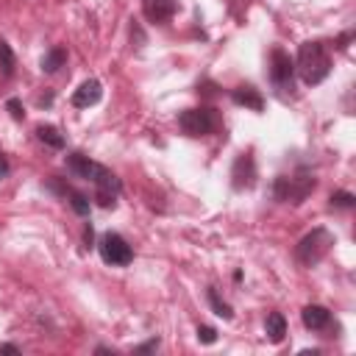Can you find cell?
Wrapping results in <instances>:
<instances>
[{
    "label": "cell",
    "instance_id": "obj_1",
    "mask_svg": "<svg viewBox=\"0 0 356 356\" xmlns=\"http://www.w3.org/2000/svg\"><path fill=\"white\" fill-rule=\"evenodd\" d=\"M64 167H67V172H72L75 178H83V181H89V184L95 186V200H97V206H103V209H114V206H117V195L122 192V181H120L108 167L92 161L89 156H83V153H78V150H72V153L64 156Z\"/></svg>",
    "mask_w": 356,
    "mask_h": 356
},
{
    "label": "cell",
    "instance_id": "obj_2",
    "mask_svg": "<svg viewBox=\"0 0 356 356\" xmlns=\"http://www.w3.org/2000/svg\"><path fill=\"white\" fill-rule=\"evenodd\" d=\"M295 72L300 75V81L306 86H317L328 78L331 72V53L323 42H303L298 47V58H295Z\"/></svg>",
    "mask_w": 356,
    "mask_h": 356
},
{
    "label": "cell",
    "instance_id": "obj_3",
    "mask_svg": "<svg viewBox=\"0 0 356 356\" xmlns=\"http://www.w3.org/2000/svg\"><path fill=\"white\" fill-rule=\"evenodd\" d=\"M317 186V178L309 167H298L295 172L289 175H278L273 181V197L278 203H292V206H300Z\"/></svg>",
    "mask_w": 356,
    "mask_h": 356
},
{
    "label": "cell",
    "instance_id": "obj_4",
    "mask_svg": "<svg viewBox=\"0 0 356 356\" xmlns=\"http://www.w3.org/2000/svg\"><path fill=\"white\" fill-rule=\"evenodd\" d=\"M331 245H334V234H331L328 228L317 225V228H312V231L295 245V261H298L300 267H314V264H320V261L328 256Z\"/></svg>",
    "mask_w": 356,
    "mask_h": 356
},
{
    "label": "cell",
    "instance_id": "obj_5",
    "mask_svg": "<svg viewBox=\"0 0 356 356\" xmlns=\"http://www.w3.org/2000/svg\"><path fill=\"white\" fill-rule=\"evenodd\" d=\"M178 125L186 136H206L211 131H217L220 125V114L211 106H195V108H184L178 114Z\"/></svg>",
    "mask_w": 356,
    "mask_h": 356
},
{
    "label": "cell",
    "instance_id": "obj_6",
    "mask_svg": "<svg viewBox=\"0 0 356 356\" xmlns=\"http://www.w3.org/2000/svg\"><path fill=\"white\" fill-rule=\"evenodd\" d=\"M97 253H100L103 264H108V267H128L134 261L131 245L117 231H108V234H103L97 239Z\"/></svg>",
    "mask_w": 356,
    "mask_h": 356
},
{
    "label": "cell",
    "instance_id": "obj_7",
    "mask_svg": "<svg viewBox=\"0 0 356 356\" xmlns=\"http://www.w3.org/2000/svg\"><path fill=\"white\" fill-rule=\"evenodd\" d=\"M270 81L278 89V95H292L295 89V61L284 47H273L270 53Z\"/></svg>",
    "mask_w": 356,
    "mask_h": 356
},
{
    "label": "cell",
    "instance_id": "obj_8",
    "mask_svg": "<svg viewBox=\"0 0 356 356\" xmlns=\"http://www.w3.org/2000/svg\"><path fill=\"white\" fill-rule=\"evenodd\" d=\"M256 184V159H253V153L248 150V153H239L236 159H234V167H231V186L236 189V192H242V189H250Z\"/></svg>",
    "mask_w": 356,
    "mask_h": 356
},
{
    "label": "cell",
    "instance_id": "obj_9",
    "mask_svg": "<svg viewBox=\"0 0 356 356\" xmlns=\"http://www.w3.org/2000/svg\"><path fill=\"white\" fill-rule=\"evenodd\" d=\"M44 189L47 192H56L58 197H64L67 203H70V209L78 214V217H86L89 214V209H92V200H89V195H83V192H78V189H72V186H67V184H61V181H47L44 184Z\"/></svg>",
    "mask_w": 356,
    "mask_h": 356
},
{
    "label": "cell",
    "instance_id": "obj_10",
    "mask_svg": "<svg viewBox=\"0 0 356 356\" xmlns=\"http://www.w3.org/2000/svg\"><path fill=\"white\" fill-rule=\"evenodd\" d=\"M100 97H103V83H100L97 78H89V81H83V83L72 92V106H75V108H89V106H95Z\"/></svg>",
    "mask_w": 356,
    "mask_h": 356
},
{
    "label": "cell",
    "instance_id": "obj_11",
    "mask_svg": "<svg viewBox=\"0 0 356 356\" xmlns=\"http://www.w3.org/2000/svg\"><path fill=\"white\" fill-rule=\"evenodd\" d=\"M300 320H303V325L309 331H325L331 325V312L325 306H320V303H309V306H303Z\"/></svg>",
    "mask_w": 356,
    "mask_h": 356
},
{
    "label": "cell",
    "instance_id": "obj_12",
    "mask_svg": "<svg viewBox=\"0 0 356 356\" xmlns=\"http://www.w3.org/2000/svg\"><path fill=\"white\" fill-rule=\"evenodd\" d=\"M142 11L150 22H167L175 17L178 3L175 0H142Z\"/></svg>",
    "mask_w": 356,
    "mask_h": 356
},
{
    "label": "cell",
    "instance_id": "obj_13",
    "mask_svg": "<svg viewBox=\"0 0 356 356\" xmlns=\"http://www.w3.org/2000/svg\"><path fill=\"white\" fill-rule=\"evenodd\" d=\"M231 100H234L236 106L250 108V111H261V108H264V97H261V92H259L256 86H250V83L234 86V89H231Z\"/></svg>",
    "mask_w": 356,
    "mask_h": 356
},
{
    "label": "cell",
    "instance_id": "obj_14",
    "mask_svg": "<svg viewBox=\"0 0 356 356\" xmlns=\"http://www.w3.org/2000/svg\"><path fill=\"white\" fill-rule=\"evenodd\" d=\"M264 334H267V339L273 345L284 342V337H286V317L281 312H270L267 320H264Z\"/></svg>",
    "mask_w": 356,
    "mask_h": 356
},
{
    "label": "cell",
    "instance_id": "obj_15",
    "mask_svg": "<svg viewBox=\"0 0 356 356\" xmlns=\"http://www.w3.org/2000/svg\"><path fill=\"white\" fill-rule=\"evenodd\" d=\"M64 61H67V50H64L61 44H56V47H50V50H47L44 56H42L39 67H42V72L53 75V72H58V70L64 67Z\"/></svg>",
    "mask_w": 356,
    "mask_h": 356
},
{
    "label": "cell",
    "instance_id": "obj_16",
    "mask_svg": "<svg viewBox=\"0 0 356 356\" xmlns=\"http://www.w3.org/2000/svg\"><path fill=\"white\" fill-rule=\"evenodd\" d=\"M36 139H39L42 145L53 147V150H61V147H64V134H61L56 125H47V122L36 125Z\"/></svg>",
    "mask_w": 356,
    "mask_h": 356
},
{
    "label": "cell",
    "instance_id": "obj_17",
    "mask_svg": "<svg viewBox=\"0 0 356 356\" xmlns=\"http://www.w3.org/2000/svg\"><path fill=\"white\" fill-rule=\"evenodd\" d=\"M206 298H209V306H211V312H214L217 317H222V320H231V317H234L231 303H228V300H222V298H220V292H217L214 286H209Z\"/></svg>",
    "mask_w": 356,
    "mask_h": 356
},
{
    "label": "cell",
    "instance_id": "obj_18",
    "mask_svg": "<svg viewBox=\"0 0 356 356\" xmlns=\"http://www.w3.org/2000/svg\"><path fill=\"white\" fill-rule=\"evenodd\" d=\"M14 67H17V58H14L11 44H8L6 39H0V72H3L6 78H11V75H14Z\"/></svg>",
    "mask_w": 356,
    "mask_h": 356
},
{
    "label": "cell",
    "instance_id": "obj_19",
    "mask_svg": "<svg viewBox=\"0 0 356 356\" xmlns=\"http://www.w3.org/2000/svg\"><path fill=\"white\" fill-rule=\"evenodd\" d=\"M328 203H331V209H353V206H356V195L348 192V189H339V192L331 195Z\"/></svg>",
    "mask_w": 356,
    "mask_h": 356
},
{
    "label": "cell",
    "instance_id": "obj_20",
    "mask_svg": "<svg viewBox=\"0 0 356 356\" xmlns=\"http://www.w3.org/2000/svg\"><path fill=\"white\" fill-rule=\"evenodd\" d=\"M197 342L214 345V342H217V328H211V325H197Z\"/></svg>",
    "mask_w": 356,
    "mask_h": 356
},
{
    "label": "cell",
    "instance_id": "obj_21",
    "mask_svg": "<svg viewBox=\"0 0 356 356\" xmlns=\"http://www.w3.org/2000/svg\"><path fill=\"white\" fill-rule=\"evenodd\" d=\"M6 108H8V114H11L14 120H22V117H25V108H22V103H19L17 97L6 100Z\"/></svg>",
    "mask_w": 356,
    "mask_h": 356
},
{
    "label": "cell",
    "instance_id": "obj_22",
    "mask_svg": "<svg viewBox=\"0 0 356 356\" xmlns=\"http://www.w3.org/2000/svg\"><path fill=\"white\" fill-rule=\"evenodd\" d=\"M153 350H159V339L153 337V339H147V342H142V345H136L134 348V353H153Z\"/></svg>",
    "mask_w": 356,
    "mask_h": 356
},
{
    "label": "cell",
    "instance_id": "obj_23",
    "mask_svg": "<svg viewBox=\"0 0 356 356\" xmlns=\"http://www.w3.org/2000/svg\"><path fill=\"white\" fill-rule=\"evenodd\" d=\"M350 42H353V31H345V33L337 39V50H348Z\"/></svg>",
    "mask_w": 356,
    "mask_h": 356
},
{
    "label": "cell",
    "instance_id": "obj_24",
    "mask_svg": "<svg viewBox=\"0 0 356 356\" xmlns=\"http://www.w3.org/2000/svg\"><path fill=\"white\" fill-rule=\"evenodd\" d=\"M83 245H86V248H95V231H92L89 222L83 225Z\"/></svg>",
    "mask_w": 356,
    "mask_h": 356
},
{
    "label": "cell",
    "instance_id": "obj_25",
    "mask_svg": "<svg viewBox=\"0 0 356 356\" xmlns=\"http://www.w3.org/2000/svg\"><path fill=\"white\" fill-rule=\"evenodd\" d=\"M11 172V164H8V156L0 150V178H6Z\"/></svg>",
    "mask_w": 356,
    "mask_h": 356
},
{
    "label": "cell",
    "instance_id": "obj_26",
    "mask_svg": "<svg viewBox=\"0 0 356 356\" xmlns=\"http://www.w3.org/2000/svg\"><path fill=\"white\" fill-rule=\"evenodd\" d=\"M0 353H19V348H17V345H8V342H6V345H0Z\"/></svg>",
    "mask_w": 356,
    "mask_h": 356
},
{
    "label": "cell",
    "instance_id": "obj_27",
    "mask_svg": "<svg viewBox=\"0 0 356 356\" xmlns=\"http://www.w3.org/2000/svg\"><path fill=\"white\" fill-rule=\"evenodd\" d=\"M50 103H53V95H50V92H47L44 97H39V106H50Z\"/></svg>",
    "mask_w": 356,
    "mask_h": 356
},
{
    "label": "cell",
    "instance_id": "obj_28",
    "mask_svg": "<svg viewBox=\"0 0 356 356\" xmlns=\"http://www.w3.org/2000/svg\"><path fill=\"white\" fill-rule=\"evenodd\" d=\"M95 353H114V348H108V345H97Z\"/></svg>",
    "mask_w": 356,
    "mask_h": 356
}]
</instances>
